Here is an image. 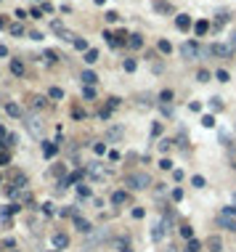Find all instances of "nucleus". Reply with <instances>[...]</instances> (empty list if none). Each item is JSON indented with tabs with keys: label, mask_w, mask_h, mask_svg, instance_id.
<instances>
[{
	"label": "nucleus",
	"mask_w": 236,
	"mask_h": 252,
	"mask_svg": "<svg viewBox=\"0 0 236 252\" xmlns=\"http://www.w3.org/2000/svg\"><path fill=\"white\" fill-rule=\"evenodd\" d=\"M0 56H8V48H5V45H0Z\"/></svg>",
	"instance_id": "nucleus-49"
},
{
	"label": "nucleus",
	"mask_w": 236,
	"mask_h": 252,
	"mask_svg": "<svg viewBox=\"0 0 236 252\" xmlns=\"http://www.w3.org/2000/svg\"><path fill=\"white\" fill-rule=\"evenodd\" d=\"M207 29H210L207 22H196V24H194V32H196V35H207Z\"/></svg>",
	"instance_id": "nucleus-20"
},
{
	"label": "nucleus",
	"mask_w": 236,
	"mask_h": 252,
	"mask_svg": "<svg viewBox=\"0 0 236 252\" xmlns=\"http://www.w3.org/2000/svg\"><path fill=\"white\" fill-rule=\"evenodd\" d=\"M234 167H236V165H234Z\"/></svg>",
	"instance_id": "nucleus-56"
},
{
	"label": "nucleus",
	"mask_w": 236,
	"mask_h": 252,
	"mask_svg": "<svg viewBox=\"0 0 236 252\" xmlns=\"http://www.w3.org/2000/svg\"><path fill=\"white\" fill-rule=\"evenodd\" d=\"M56 151H58L56 144H51V141H48V144H43V154H45V157H56Z\"/></svg>",
	"instance_id": "nucleus-16"
},
{
	"label": "nucleus",
	"mask_w": 236,
	"mask_h": 252,
	"mask_svg": "<svg viewBox=\"0 0 236 252\" xmlns=\"http://www.w3.org/2000/svg\"><path fill=\"white\" fill-rule=\"evenodd\" d=\"M159 167H162V170H170V167H173V162H170V159H162Z\"/></svg>",
	"instance_id": "nucleus-45"
},
{
	"label": "nucleus",
	"mask_w": 236,
	"mask_h": 252,
	"mask_svg": "<svg viewBox=\"0 0 236 252\" xmlns=\"http://www.w3.org/2000/svg\"><path fill=\"white\" fill-rule=\"evenodd\" d=\"M218 223L223 226V228H228V231H234V234H236V218H228V215H220V218H218Z\"/></svg>",
	"instance_id": "nucleus-9"
},
{
	"label": "nucleus",
	"mask_w": 236,
	"mask_h": 252,
	"mask_svg": "<svg viewBox=\"0 0 236 252\" xmlns=\"http://www.w3.org/2000/svg\"><path fill=\"white\" fill-rule=\"evenodd\" d=\"M170 146H173V141H170V138L159 141V151H170Z\"/></svg>",
	"instance_id": "nucleus-35"
},
{
	"label": "nucleus",
	"mask_w": 236,
	"mask_h": 252,
	"mask_svg": "<svg viewBox=\"0 0 236 252\" xmlns=\"http://www.w3.org/2000/svg\"><path fill=\"white\" fill-rule=\"evenodd\" d=\"M167 252H175V247H167Z\"/></svg>",
	"instance_id": "nucleus-52"
},
{
	"label": "nucleus",
	"mask_w": 236,
	"mask_h": 252,
	"mask_svg": "<svg viewBox=\"0 0 236 252\" xmlns=\"http://www.w3.org/2000/svg\"><path fill=\"white\" fill-rule=\"evenodd\" d=\"M183 252H194V250H188V247H186V250H183Z\"/></svg>",
	"instance_id": "nucleus-53"
},
{
	"label": "nucleus",
	"mask_w": 236,
	"mask_h": 252,
	"mask_svg": "<svg viewBox=\"0 0 236 252\" xmlns=\"http://www.w3.org/2000/svg\"><path fill=\"white\" fill-rule=\"evenodd\" d=\"M202 125H205V127H215V117H212V114H205V117H202Z\"/></svg>",
	"instance_id": "nucleus-28"
},
{
	"label": "nucleus",
	"mask_w": 236,
	"mask_h": 252,
	"mask_svg": "<svg viewBox=\"0 0 236 252\" xmlns=\"http://www.w3.org/2000/svg\"><path fill=\"white\" fill-rule=\"evenodd\" d=\"M43 59L48 61V64H53V61H56V53H53V50H45V53H43Z\"/></svg>",
	"instance_id": "nucleus-36"
},
{
	"label": "nucleus",
	"mask_w": 236,
	"mask_h": 252,
	"mask_svg": "<svg viewBox=\"0 0 236 252\" xmlns=\"http://www.w3.org/2000/svg\"><path fill=\"white\" fill-rule=\"evenodd\" d=\"M117 19H120L117 11H106V22H117Z\"/></svg>",
	"instance_id": "nucleus-40"
},
{
	"label": "nucleus",
	"mask_w": 236,
	"mask_h": 252,
	"mask_svg": "<svg viewBox=\"0 0 236 252\" xmlns=\"http://www.w3.org/2000/svg\"><path fill=\"white\" fill-rule=\"evenodd\" d=\"M82 96H85V99H93V96H96V90H93V88H88V85H85V88H82Z\"/></svg>",
	"instance_id": "nucleus-39"
},
{
	"label": "nucleus",
	"mask_w": 236,
	"mask_h": 252,
	"mask_svg": "<svg viewBox=\"0 0 236 252\" xmlns=\"http://www.w3.org/2000/svg\"><path fill=\"white\" fill-rule=\"evenodd\" d=\"M125 202H128V194L125 191H114V194H111V204L120 207V204H125Z\"/></svg>",
	"instance_id": "nucleus-13"
},
{
	"label": "nucleus",
	"mask_w": 236,
	"mask_h": 252,
	"mask_svg": "<svg viewBox=\"0 0 236 252\" xmlns=\"http://www.w3.org/2000/svg\"><path fill=\"white\" fill-rule=\"evenodd\" d=\"M181 236L186 239V242H191V239H194V228H191V226H181Z\"/></svg>",
	"instance_id": "nucleus-19"
},
{
	"label": "nucleus",
	"mask_w": 236,
	"mask_h": 252,
	"mask_svg": "<svg viewBox=\"0 0 236 252\" xmlns=\"http://www.w3.org/2000/svg\"><path fill=\"white\" fill-rule=\"evenodd\" d=\"M88 176L93 178V180H104L106 170H104V165H101V162H90V165H88Z\"/></svg>",
	"instance_id": "nucleus-6"
},
{
	"label": "nucleus",
	"mask_w": 236,
	"mask_h": 252,
	"mask_svg": "<svg viewBox=\"0 0 236 252\" xmlns=\"http://www.w3.org/2000/svg\"><path fill=\"white\" fill-rule=\"evenodd\" d=\"M188 106H191V112H199V109H202V104H199V101H191Z\"/></svg>",
	"instance_id": "nucleus-48"
},
{
	"label": "nucleus",
	"mask_w": 236,
	"mask_h": 252,
	"mask_svg": "<svg viewBox=\"0 0 236 252\" xmlns=\"http://www.w3.org/2000/svg\"><path fill=\"white\" fill-rule=\"evenodd\" d=\"M24 122H27V130L35 135V138H40V133H43V122H40V117H37V114H27V117H24Z\"/></svg>",
	"instance_id": "nucleus-4"
},
{
	"label": "nucleus",
	"mask_w": 236,
	"mask_h": 252,
	"mask_svg": "<svg viewBox=\"0 0 236 252\" xmlns=\"http://www.w3.org/2000/svg\"><path fill=\"white\" fill-rule=\"evenodd\" d=\"M125 186H130L133 191H143L152 186V178L146 173H130V176H125Z\"/></svg>",
	"instance_id": "nucleus-1"
},
{
	"label": "nucleus",
	"mask_w": 236,
	"mask_h": 252,
	"mask_svg": "<svg viewBox=\"0 0 236 252\" xmlns=\"http://www.w3.org/2000/svg\"><path fill=\"white\" fill-rule=\"evenodd\" d=\"M173 199H175V202H181V199H183V189H173Z\"/></svg>",
	"instance_id": "nucleus-43"
},
{
	"label": "nucleus",
	"mask_w": 236,
	"mask_h": 252,
	"mask_svg": "<svg viewBox=\"0 0 236 252\" xmlns=\"http://www.w3.org/2000/svg\"><path fill=\"white\" fill-rule=\"evenodd\" d=\"M32 106H35V109L45 106V99H43V96H35V99H32Z\"/></svg>",
	"instance_id": "nucleus-34"
},
{
	"label": "nucleus",
	"mask_w": 236,
	"mask_h": 252,
	"mask_svg": "<svg viewBox=\"0 0 236 252\" xmlns=\"http://www.w3.org/2000/svg\"><path fill=\"white\" fill-rule=\"evenodd\" d=\"M220 215H228V218H236V207H231V204H228V207H226V210H223V212H220Z\"/></svg>",
	"instance_id": "nucleus-38"
},
{
	"label": "nucleus",
	"mask_w": 236,
	"mask_h": 252,
	"mask_svg": "<svg viewBox=\"0 0 236 252\" xmlns=\"http://www.w3.org/2000/svg\"><path fill=\"white\" fill-rule=\"evenodd\" d=\"M11 72H14L16 77H22V75H24V64L14 59V61H11Z\"/></svg>",
	"instance_id": "nucleus-18"
},
{
	"label": "nucleus",
	"mask_w": 236,
	"mask_h": 252,
	"mask_svg": "<svg viewBox=\"0 0 236 252\" xmlns=\"http://www.w3.org/2000/svg\"><path fill=\"white\" fill-rule=\"evenodd\" d=\"M72 45H75L77 50H90V48H88V40H85V37H77V40L72 43Z\"/></svg>",
	"instance_id": "nucleus-23"
},
{
	"label": "nucleus",
	"mask_w": 236,
	"mask_h": 252,
	"mask_svg": "<svg viewBox=\"0 0 236 252\" xmlns=\"http://www.w3.org/2000/svg\"><path fill=\"white\" fill-rule=\"evenodd\" d=\"M8 32H11L14 37H19V35H24V27H22V24H11V27H8Z\"/></svg>",
	"instance_id": "nucleus-24"
},
{
	"label": "nucleus",
	"mask_w": 236,
	"mask_h": 252,
	"mask_svg": "<svg viewBox=\"0 0 236 252\" xmlns=\"http://www.w3.org/2000/svg\"><path fill=\"white\" fill-rule=\"evenodd\" d=\"M120 106V99H109V109H117Z\"/></svg>",
	"instance_id": "nucleus-47"
},
{
	"label": "nucleus",
	"mask_w": 236,
	"mask_h": 252,
	"mask_svg": "<svg viewBox=\"0 0 236 252\" xmlns=\"http://www.w3.org/2000/svg\"><path fill=\"white\" fill-rule=\"evenodd\" d=\"M3 27H5V19H3V16H0V29H3Z\"/></svg>",
	"instance_id": "nucleus-50"
},
{
	"label": "nucleus",
	"mask_w": 236,
	"mask_h": 252,
	"mask_svg": "<svg viewBox=\"0 0 236 252\" xmlns=\"http://www.w3.org/2000/svg\"><path fill=\"white\" fill-rule=\"evenodd\" d=\"M48 96H51V99H64V90L61 88H51Z\"/></svg>",
	"instance_id": "nucleus-29"
},
{
	"label": "nucleus",
	"mask_w": 236,
	"mask_h": 252,
	"mask_svg": "<svg viewBox=\"0 0 236 252\" xmlns=\"http://www.w3.org/2000/svg\"><path fill=\"white\" fill-rule=\"evenodd\" d=\"M157 48H159L162 53H170V50H173V45H170L167 40H159V43H157Z\"/></svg>",
	"instance_id": "nucleus-26"
},
{
	"label": "nucleus",
	"mask_w": 236,
	"mask_h": 252,
	"mask_svg": "<svg viewBox=\"0 0 236 252\" xmlns=\"http://www.w3.org/2000/svg\"><path fill=\"white\" fill-rule=\"evenodd\" d=\"M196 80H199V82H210V72H207V69H199V72H196Z\"/></svg>",
	"instance_id": "nucleus-27"
},
{
	"label": "nucleus",
	"mask_w": 236,
	"mask_h": 252,
	"mask_svg": "<svg viewBox=\"0 0 236 252\" xmlns=\"http://www.w3.org/2000/svg\"><path fill=\"white\" fill-rule=\"evenodd\" d=\"M202 50H205V48H199L196 43H183V45H181V56H183V59H188V61L199 59Z\"/></svg>",
	"instance_id": "nucleus-3"
},
{
	"label": "nucleus",
	"mask_w": 236,
	"mask_h": 252,
	"mask_svg": "<svg viewBox=\"0 0 236 252\" xmlns=\"http://www.w3.org/2000/svg\"><path fill=\"white\" fill-rule=\"evenodd\" d=\"M186 247H188V250H194V252H199V250H202V244H199V242H196V239H191V242H188V244H186Z\"/></svg>",
	"instance_id": "nucleus-37"
},
{
	"label": "nucleus",
	"mask_w": 236,
	"mask_h": 252,
	"mask_svg": "<svg viewBox=\"0 0 236 252\" xmlns=\"http://www.w3.org/2000/svg\"><path fill=\"white\" fill-rule=\"evenodd\" d=\"M8 252H19V250H8Z\"/></svg>",
	"instance_id": "nucleus-54"
},
{
	"label": "nucleus",
	"mask_w": 236,
	"mask_h": 252,
	"mask_svg": "<svg viewBox=\"0 0 236 252\" xmlns=\"http://www.w3.org/2000/svg\"><path fill=\"white\" fill-rule=\"evenodd\" d=\"M77 194H80L82 199H88V197H90V189H88V186H82V183H80V186H77Z\"/></svg>",
	"instance_id": "nucleus-32"
},
{
	"label": "nucleus",
	"mask_w": 236,
	"mask_h": 252,
	"mask_svg": "<svg viewBox=\"0 0 236 252\" xmlns=\"http://www.w3.org/2000/svg\"><path fill=\"white\" fill-rule=\"evenodd\" d=\"M93 3H96V5H104V3H106V0H93Z\"/></svg>",
	"instance_id": "nucleus-51"
},
{
	"label": "nucleus",
	"mask_w": 236,
	"mask_h": 252,
	"mask_svg": "<svg viewBox=\"0 0 236 252\" xmlns=\"http://www.w3.org/2000/svg\"><path fill=\"white\" fill-rule=\"evenodd\" d=\"M207 247H210V252H223V239L220 236H210Z\"/></svg>",
	"instance_id": "nucleus-8"
},
{
	"label": "nucleus",
	"mask_w": 236,
	"mask_h": 252,
	"mask_svg": "<svg viewBox=\"0 0 236 252\" xmlns=\"http://www.w3.org/2000/svg\"><path fill=\"white\" fill-rule=\"evenodd\" d=\"M80 80H82V85L93 88L96 82H98V77H96V75H93V72H90V69H88V72H82V75H80Z\"/></svg>",
	"instance_id": "nucleus-10"
},
{
	"label": "nucleus",
	"mask_w": 236,
	"mask_h": 252,
	"mask_svg": "<svg viewBox=\"0 0 236 252\" xmlns=\"http://www.w3.org/2000/svg\"><path fill=\"white\" fill-rule=\"evenodd\" d=\"M191 186H194V189H205V186H207V180L202 178V176H194V178H191Z\"/></svg>",
	"instance_id": "nucleus-22"
},
{
	"label": "nucleus",
	"mask_w": 236,
	"mask_h": 252,
	"mask_svg": "<svg viewBox=\"0 0 236 252\" xmlns=\"http://www.w3.org/2000/svg\"><path fill=\"white\" fill-rule=\"evenodd\" d=\"M152 133H154V135H162V125H159V122H154V127H152Z\"/></svg>",
	"instance_id": "nucleus-46"
},
{
	"label": "nucleus",
	"mask_w": 236,
	"mask_h": 252,
	"mask_svg": "<svg viewBox=\"0 0 236 252\" xmlns=\"http://www.w3.org/2000/svg\"><path fill=\"white\" fill-rule=\"evenodd\" d=\"M159 99H162V101H170V99H173V90H162Z\"/></svg>",
	"instance_id": "nucleus-42"
},
{
	"label": "nucleus",
	"mask_w": 236,
	"mask_h": 252,
	"mask_svg": "<svg viewBox=\"0 0 236 252\" xmlns=\"http://www.w3.org/2000/svg\"><path fill=\"white\" fill-rule=\"evenodd\" d=\"M96 149V154H106V144H93Z\"/></svg>",
	"instance_id": "nucleus-41"
},
{
	"label": "nucleus",
	"mask_w": 236,
	"mask_h": 252,
	"mask_svg": "<svg viewBox=\"0 0 236 252\" xmlns=\"http://www.w3.org/2000/svg\"><path fill=\"white\" fill-rule=\"evenodd\" d=\"M175 27H178L181 32H188V29H191V16H186V14L175 16Z\"/></svg>",
	"instance_id": "nucleus-7"
},
{
	"label": "nucleus",
	"mask_w": 236,
	"mask_h": 252,
	"mask_svg": "<svg viewBox=\"0 0 236 252\" xmlns=\"http://www.w3.org/2000/svg\"><path fill=\"white\" fill-rule=\"evenodd\" d=\"M29 16H32V19H40V16H43V8H32Z\"/></svg>",
	"instance_id": "nucleus-44"
},
{
	"label": "nucleus",
	"mask_w": 236,
	"mask_h": 252,
	"mask_svg": "<svg viewBox=\"0 0 236 252\" xmlns=\"http://www.w3.org/2000/svg\"><path fill=\"white\" fill-rule=\"evenodd\" d=\"M234 199H236V191H234Z\"/></svg>",
	"instance_id": "nucleus-55"
},
{
	"label": "nucleus",
	"mask_w": 236,
	"mask_h": 252,
	"mask_svg": "<svg viewBox=\"0 0 236 252\" xmlns=\"http://www.w3.org/2000/svg\"><path fill=\"white\" fill-rule=\"evenodd\" d=\"M128 45H130V48H141V45H143V37H141V35H130Z\"/></svg>",
	"instance_id": "nucleus-21"
},
{
	"label": "nucleus",
	"mask_w": 236,
	"mask_h": 252,
	"mask_svg": "<svg viewBox=\"0 0 236 252\" xmlns=\"http://www.w3.org/2000/svg\"><path fill=\"white\" fill-rule=\"evenodd\" d=\"M154 8L159 11V14H173V5H170V3H162V0H157Z\"/></svg>",
	"instance_id": "nucleus-17"
},
{
	"label": "nucleus",
	"mask_w": 236,
	"mask_h": 252,
	"mask_svg": "<svg viewBox=\"0 0 236 252\" xmlns=\"http://www.w3.org/2000/svg\"><path fill=\"white\" fill-rule=\"evenodd\" d=\"M210 104H212V109H215V112H220V109H223V101L218 99V96H215V99H210Z\"/></svg>",
	"instance_id": "nucleus-33"
},
{
	"label": "nucleus",
	"mask_w": 236,
	"mask_h": 252,
	"mask_svg": "<svg viewBox=\"0 0 236 252\" xmlns=\"http://www.w3.org/2000/svg\"><path fill=\"white\" fill-rule=\"evenodd\" d=\"M69 244V236L67 234H53V247L56 250H64Z\"/></svg>",
	"instance_id": "nucleus-11"
},
{
	"label": "nucleus",
	"mask_w": 236,
	"mask_h": 252,
	"mask_svg": "<svg viewBox=\"0 0 236 252\" xmlns=\"http://www.w3.org/2000/svg\"><path fill=\"white\" fill-rule=\"evenodd\" d=\"M106 135H109L111 141H117V138H120V135H122V127H111V130H109Z\"/></svg>",
	"instance_id": "nucleus-30"
},
{
	"label": "nucleus",
	"mask_w": 236,
	"mask_h": 252,
	"mask_svg": "<svg viewBox=\"0 0 236 252\" xmlns=\"http://www.w3.org/2000/svg\"><path fill=\"white\" fill-rule=\"evenodd\" d=\"M167 228H170V215H162L159 221H157L154 231H152V239H154V242H162L165 234H167Z\"/></svg>",
	"instance_id": "nucleus-2"
},
{
	"label": "nucleus",
	"mask_w": 236,
	"mask_h": 252,
	"mask_svg": "<svg viewBox=\"0 0 236 252\" xmlns=\"http://www.w3.org/2000/svg\"><path fill=\"white\" fill-rule=\"evenodd\" d=\"M5 112H8V114H11V117H24V112H22V106H19V104H14V101H11V104H8V106H5Z\"/></svg>",
	"instance_id": "nucleus-14"
},
{
	"label": "nucleus",
	"mask_w": 236,
	"mask_h": 252,
	"mask_svg": "<svg viewBox=\"0 0 236 252\" xmlns=\"http://www.w3.org/2000/svg\"><path fill=\"white\" fill-rule=\"evenodd\" d=\"M122 67H125V72H135V61L133 59H125V61H122Z\"/></svg>",
	"instance_id": "nucleus-31"
},
{
	"label": "nucleus",
	"mask_w": 236,
	"mask_h": 252,
	"mask_svg": "<svg viewBox=\"0 0 236 252\" xmlns=\"http://www.w3.org/2000/svg\"><path fill=\"white\" fill-rule=\"evenodd\" d=\"M215 77H218V82H228V80H231V75H228L226 69H218V72H215Z\"/></svg>",
	"instance_id": "nucleus-25"
},
{
	"label": "nucleus",
	"mask_w": 236,
	"mask_h": 252,
	"mask_svg": "<svg viewBox=\"0 0 236 252\" xmlns=\"http://www.w3.org/2000/svg\"><path fill=\"white\" fill-rule=\"evenodd\" d=\"M82 61H85V64H96V61H98V50H96V48H90V50H85V56H82Z\"/></svg>",
	"instance_id": "nucleus-15"
},
{
	"label": "nucleus",
	"mask_w": 236,
	"mask_h": 252,
	"mask_svg": "<svg viewBox=\"0 0 236 252\" xmlns=\"http://www.w3.org/2000/svg\"><path fill=\"white\" fill-rule=\"evenodd\" d=\"M75 226H77V231H80V234H90V231H93V228H90V223L85 221V218H75Z\"/></svg>",
	"instance_id": "nucleus-12"
},
{
	"label": "nucleus",
	"mask_w": 236,
	"mask_h": 252,
	"mask_svg": "<svg viewBox=\"0 0 236 252\" xmlns=\"http://www.w3.org/2000/svg\"><path fill=\"white\" fill-rule=\"evenodd\" d=\"M231 45H223V43H212L210 45V56H220V59H231Z\"/></svg>",
	"instance_id": "nucleus-5"
}]
</instances>
